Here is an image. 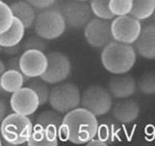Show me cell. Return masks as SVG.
Wrapping results in <instances>:
<instances>
[{
	"label": "cell",
	"instance_id": "obj_1",
	"mask_svg": "<svg viewBox=\"0 0 155 146\" xmlns=\"http://www.w3.org/2000/svg\"><path fill=\"white\" fill-rule=\"evenodd\" d=\"M93 113L81 107L66 113L59 131V138L73 144H86L98 133L99 123Z\"/></svg>",
	"mask_w": 155,
	"mask_h": 146
},
{
	"label": "cell",
	"instance_id": "obj_2",
	"mask_svg": "<svg viewBox=\"0 0 155 146\" xmlns=\"http://www.w3.org/2000/svg\"><path fill=\"white\" fill-rule=\"evenodd\" d=\"M137 51L131 44L114 40L103 48L102 64L111 74H126L135 65Z\"/></svg>",
	"mask_w": 155,
	"mask_h": 146
},
{
	"label": "cell",
	"instance_id": "obj_3",
	"mask_svg": "<svg viewBox=\"0 0 155 146\" xmlns=\"http://www.w3.org/2000/svg\"><path fill=\"white\" fill-rule=\"evenodd\" d=\"M33 129L34 126L28 116L14 112L7 115L1 122V140L8 145L27 143Z\"/></svg>",
	"mask_w": 155,
	"mask_h": 146
},
{
	"label": "cell",
	"instance_id": "obj_4",
	"mask_svg": "<svg viewBox=\"0 0 155 146\" xmlns=\"http://www.w3.org/2000/svg\"><path fill=\"white\" fill-rule=\"evenodd\" d=\"M66 26L63 15L59 10L53 7L39 11L34 23L36 34L47 41L60 37L64 33Z\"/></svg>",
	"mask_w": 155,
	"mask_h": 146
},
{
	"label": "cell",
	"instance_id": "obj_5",
	"mask_svg": "<svg viewBox=\"0 0 155 146\" xmlns=\"http://www.w3.org/2000/svg\"><path fill=\"white\" fill-rule=\"evenodd\" d=\"M81 95L79 88L73 83H59L51 90L48 102L52 109L66 114L79 107Z\"/></svg>",
	"mask_w": 155,
	"mask_h": 146
},
{
	"label": "cell",
	"instance_id": "obj_6",
	"mask_svg": "<svg viewBox=\"0 0 155 146\" xmlns=\"http://www.w3.org/2000/svg\"><path fill=\"white\" fill-rule=\"evenodd\" d=\"M81 104L95 116H103L113 108V96L109 89L99 85H92L82 92Z\"/></svg>",
	"mask_w": 155,
	"mask_h": 146
},
{
	"label": "cell",
	"instance_id": "obj_7",
	"mask_svg": "<svg viewBox=\"0 0 155 146\" xmlns=\"http://www.w3.org/2000/svg\"><path fill=\"white\" fill-rule=\"evenodd\" d=\"M54 6L60 10L66 24L71 28L79 29L84 27L92 19V12L90 4L86 1L79 0H67L62 4L55 2Z\"/></svg>",
	"mask_w": 155,
	"mask_h": 146
},
{
	"label": "cell",
	"instance_id": "obj_8",
	"mask_svg": "<svg viewBox=\"0 0 155 146\" xmlns=\"http://www.w3.org/2000/svg\"><path fill=\"white\" fill-rule=\"evenodd\" d=\"M140 19L131 15L116 17L111 22V32L115 41L125 44H134L142 32Z\"/></svg>",
	"mask_w": 155,
	"mask_h": 146
},
{
	"label": "cell",
	"instance_id": "obj_9",
	"mask_svg": "<svg viewBox=\"0 0 155 146\" xmlns=\"http://www.w3.org/2000/svg\"><path fill=\"white\" fill-rule=\"evenodd\" d=\"M84 38L91 47L103 49L114 39L110 19L95 18L84 26Z\"/></svg>",
	"mask_w": 155,
	"mask_h": 146
},
{
	"label": "cell",
	"instance_id": "obj_10",
	"mask_svg": "<svg viewBox=\"0 0 155 146\" xmlns=\"http://www.w3.org/2000/svg\"><path fill=\"white\" fill-rule=\"evenodd\" d=\"M47 56L48 68L40 78L48 84H59L65 81L72 69L69 58L60 52H51Z\"/></svg>",
	"mask_w": 155,
	"mask_h": 146
},
{
	"label": "cell",
	"instance_id": "obj_11",
	"mask_svg": "<svg viewBox=\"0 0 155 146\" xmlns=\"http://www.w3.org/2000/svg\"><path fill=\"white\" fill-rule=\"evenodd\" d=\"M48 64V56L39 50L24 51L19 58L21 71L29 78L41 77L46 72Z\"/></svg>",
	"mask_w": 155,
	"mask_h": 146
},
{
	"label": "cell",
	"instance_id": "obj_12",
	"mask_svg": "<svg viewBox=\"0 0 155 146\" xmlns=\"http://www.w3.org/2000/svg\"><path fill=\"white\" fill-rule=\"evenodd\" d=\"M10 105L15 113L30 116L37 111L40 100L37 94L29 87H22L15 92L10 99Z\"/></svg>",
	"mask_w": 155,
	"mask_h": 146
},
{
	"label": "cell",
	"instance_id": "obj_13",
	"mask_svg": "<svg viewBox=\"0 0 155 146\" xmlns=\"http://www.w3.org/2000/svg\"><path fill=\"white\" fill-rule=\"evenodd\" d=\"M108 89L111 96L115 99H124L134 95L137 89V83L130 75L115 74V76L110 79L108 83Z\"/></svg>",
	"mask_w": 155,
	"mask_h": 146
},
{
	"label": "cell",
	"instance_id": "obj_14",
	"mask_svg": "<svg viewBox=\"0 0 155 146\" xmlns=\"http://www.w3.org/2000/svg\"><path fill=\"white\" fill-rule=\"evenodd\" d=\"M134 45L137 54L142 57L155 60V24H147L144 26Z\"/></svg>",
	"mask_w": 155,
	"mask_h": 146
},
{
	"label": "cell",
	"instance_id": "obj_15",
	"mask_svg": "<svg viewBox=\"0 0 155 146\" xmlns=\"http://www.w3.org/2000/svg\"><path fill=\"white\" fill-rule=\"evenodd\" d=\"M140 106L137 101L132 99L120 100L113 106L111 113L114 119L120 124H130L138 119L140 115Z\"/></svg>",
	"mask_w": 155,
	"mask_h": 146
},
{
	"label": "cell",
	"instance_id": "obj_16",
	"mask_svg": "<svg viewBox=\"0 0 155 146\" xmlns=\"http://www.w3.org/2000/svg\"><path fill=\"white\" fill-rule=\"evenodd\" d=\"M63 119L61 113L53 110H46L39 114L35 119V125L37 127L48 130L54 135L59 137V131L63 124Z\"/></svg>",
	"mask_w": 155,
	"mask_h": 146
},
{
	"label": "cell",
	"instance_id": "obj_17",
	"mask_svg": "<svg viewBox=\"0 0 155 146\" xmlns=\"http://www.w3.org/2000/svg\"><path fill=\"white\" fill-rule=\"evenodd\" d=\"M31 78L23 75L21 71L7 69L1 74L0 78V87L2 92H6L7 94H14L23 87L24 83L28 82Z\"/></svg>",
	"mask_w": 155,
	"mask_h": 146
},
{
	"label": "cell",
	"instance_id": "obj_18",
	"mask_svg": "<svg viewBox=\"0 0 155 146\" xmlns=\"http://www.w3.org/2000/svg\"><path fill=\"white\" fill-rule=\"evenodd\" d=\"M26 27L18 18H15L14 23L7 31L0 33V47L15 46L21 43Z\"/></svg>",
	"mask_w": 155,
	"mask_h": 146
},
{
	"label": "cell",
	"instance_id": "obj_19",
	"mask_svg": "<svg viewBox=\"0 0 155 146\" xmlns=\"http://www.w3.org/2000/svg\"><path fill=\"white\" fill-rule=\"evenodd\" d=\"M10 6L15 17L21 19L26 28H30L34 26L37 14L35 13V8L30 3L27 1H18L12 3Z\"/></svg>",
	"mask_w": 155,
	"mask_h": 146
},
{
	"label": "cell",
	"instance_id": "obj_20",
	"mask_svg": "<svg viewBox=\"0 0 155 146\" xmlns=\"http://www.w3.org/2000/svg\"><path fill=\"white\" fill-rule=\"evenodd\" d=\"M115 119L107 118L99 123L98 133H97V137L103 140L106 143H113L114 141L119 139L120 130L116 124Z\"/></svg>",
	"mask_w": 155,
	"mask_h": 146
},
{
	"label": "cell",
	"instance_id": "obj_21",
	"mask_svg": "<svg viewBox=\"0 0 155 146\" xmlns=\"http://www.w3.org/2000/svg\"><path fill=\"white\" fill-rule=\"evenodd\" d=\"M58 136L54 135L40 127L34 126L33 133L29 138V146H56L58 144Z\"/></svg>",
	"mask_w": 155,
	"mask_h": 146
},
{
	"label": "cell",
	"instance_id": "obj_22",
	"mask_svg": "<svg viewBox=\"0 0 155 146\" xmlns=\"http://www.w3.org/2000/svg\"><path fill=\"white\" fill-rule=\"evenodd\" d=\"M155 11V0H133V9L130 15L143 21L153 16Z\"/></svg>",
	"mask_w": 155,
	"mask_h": 146
},
{
	"label": "cell",
	"instance_id": "obj_23",
	"mask_svg": "<svg viewBox=\"0 0 155 146\" xmlns=\"http://www.w3.org/2000/svg\"><path fill=\"white\" fill-rule=\"evenodd\" d=\"M110 0H90V7L93 15L97 18L105 19H114V16L110 10Z\"/></svg>",
	"mask_w": 155,
	"mask_h": 146
},
{
	"label": "cell",
	"instance_id": "obj_24",
	"mask_svg": "<svg viewBox=\"0 0 155 146\" xmlns=\"http://www.w3.org/2000/svg\"><path fill=\"white\" fill-rule=\"evenodd\" d=\"M47 84L48 83L45 82L43 79L41 80L35 79V80H31L28 82L27 87L31 88V89L37 94L39 100H40V105L46 104L48 101V99H50L51 91L48 89V86Z\"/></svg>",
	"mask_w": 155,
	"mask_h": 146
},
{
	"label": "cell",
	"instance_id": "obj_25",
	"mask_svg": "<svg viewBox=\"0 0 155 146\" xmlns=\"http://www.w3.org/2000/svg\"><path fill=\"white\" fill-rule=\"evenodd\" d=\"M0 33L7 31L14 23L15 15L10 5L0 1Z\"/></svg>",
	"mask_w": 155,
	"mask_h": 146
},
{
	"label": "cell",
	"instance_id": "obj_26",
	"mask_svg": "<svg viewBox=\"0 0 155 146\" xmlns=\"http://www.w3.org/2000/svg\"><path fill=\"white\" fill-rule=\"evenodd\" d=\"M138 88L143 95H155V72H145L140 76L138 82Z\"/></svg>",
	"mask_w": 155,
	"mask_h": 146
},
{
	"label": "cell",
	"instance_id": "obj_27",
	"mask_svg": "<svg viewBox=\"0 0 155 146\" xmlns=\"http://www.w3.org/2000/svg\"><path fill=\"white\" fill-rule=\"evenodd\" d=\"M133 9V0H110V10L114 17L130 15Z\"/></svg>",
	"mask_w": 155,
	"mask_h": 146
},
{
	"label": "cell",
	"instance_id": "obj_28",
	"mask_svg": "<svg viewBox=\"0 0 155 146\" xmlns=\"http://www.w3.org/2000/svg\"><path fill=\"white\" fill-rule=\"evenodd\" d=\"M47 40L39 35L37 36H31L27 38L22 44L23 51L26 50H39L42 52H45L48 48V44L46 42Z\"/></svg>",
	"mask_w": 155,
	"mask_h": 146
},
{
	"label": "cell",
	"instance_id": "obj_29",
	"mask_svg": "<svg viewBox=\"0 0 155 146\" xmlns=\"http://www.w3.org/2000/svg\"><path fill=\"white\" fill-rule=\"evenodd\" d=\"M26 1L28 3H30L35 9L41 11V10H45L52 7L57 0H26Z\"/></svg>",
	"mask_w": 155,
	"mask_h": 146
},
{
	"label": "cell",
	"instance_id": "obj_30",
	"mask_svg": "<svg viewBox=\"0 0 155 146\" xmlns=\"http://www.w3.org/2000/svg\"><path fill=\"white\" fill-rule=\"evenodd\" d=\"M1 52L6 56H18V54L21 52V50H23L22 49V44L19 43L18 45H15V46H9V47H1Z\"/></svg>",
	"mask_w": 155,
	"mask_h": 146
},
{
	"label": "cell",
	"instance_id": "obj_31",
	"mask_svg": "<svg viewBox=\"0 0 155 146\" xmlns=\"http://www.w3.org/2000/svg\"><path fill=\"white\" fill-rule=\"evenodd\" d=\"M19 58L21 56H14L11 58H9L7 61V67L8 69H14L21 71V65H19Z\"/></svg>",
	"mask_w": 155,
	"mask_h": 146
},
{
	"label": "cell",
	"instance_id": "obj_32",
	"mask_svg": "<svg viewBox=\"0 0 155 146\" xmlns=\"http://www.w3.org/2000/svg\"><path fill=\"white\" fill-rule=\"evenodd\" d=\"M6 113H7L6 100L4 99H0V118H1V120H3L6 117Z\"/></svg>",
	"mask_w": 155,
	"mask_h": 146
},
{
	"label": "cell",
	"instance_id": "obj_33",
	"mask_svg": "<svg viewBox=\"0 0 155 146\" xmlns=\"http://www.w3.org/2000/svg\"><path fill=\"white\" fill-rule=\"evenodd\" d=\"M86 145H89V146H93V145H98V146H107L108 145V143H106L104 142L103 140H101L100 138H93V139H91L88 143H86Z\"/></svg>",
	"mask_w": 155,
	"mask_h": 146
},
{
	"label": "cell",
	"instance_id": "obj_34",
	"mask_svg": "<svg viewBox=\"0 0 155 146\" xmlns=\"http://www.w3.org/2000/svg\"><path fill=\"white\" fill-rule=\"evenodd\" d=\"M0 66H1V70H0V73L2 74V73H4L5 71H6V70H5V63L2 61H0Z\"/></svg>",
	"mask_w": 155,
	"mask_h": 146
},
{
	"label": "cell",
	"instance_id": "obj_35",
	"mask_svg": "<svg viewBox=\"0 0 155 146\" xmlns=\"http://www.w3.org/2000/svg\"><path fill=\"white\" fill-rule=\"evenodd\" d=\"M152 17H153V19H154V22H155V11H154V14H153Z\"/></svg>",
	"mask_w": 155,
	"mask_h": 146
},
{
	"label": "cell",
	"instance_id": "obj_36",
	"mask_svg": "<svg viewBox=\"0 0 155 146\" xmlns=\"http://www.w3.org/2000/svg\"><path fill=\"white\" fill-rule=\"evenodd\" d=\"M79 1H88V0H79Z\"/></svg>",
	"mask_w": 155,
	"mask_h": 146
}]
</instances>
